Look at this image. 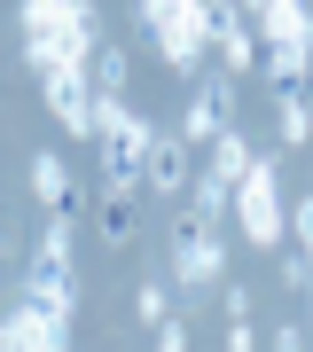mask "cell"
I'll return each mask as SVG.
<instances>
[{
  "label": "cell",
  "mask_w": 313,
  "mask_h": 352,
  "mask_svg": "<svg viewBox=\"0 0 313 352\" xmlns=\"http://www.w3.org/2000/svg\"><path fill=\"white\" fill-rule=\"evenodd\" d=\"M235 8H243V16H250V24H259V8H266V0H235Z\"/></svg>",
  "instance_id": "cell-24"
},
{
  "label": "cell",
  "mask_w": 313,
  "mask_h": 352,
  "mask_svg": "<svg viewBox=\"0 0 313 352\" xmlns=\"http://www.w3.org/2000/svg\"><path fill=\"white\" fill-rule=\"evenodd\" d=\"M94 227H102L110 251H125V243H133V188H102L94 196Z\"/></svg>",
  "instance_id": "cell-12"
},
{
  "label": "cell",
  "mask_w": 313,
  "mask_h": 352,
  "mask_svg": "<svg viewBox=\"0 0 313 352\" xmlns=\"http://www.w3.org/2000/svg\"><path fill=\"white\" fill-rule=\"evenodd\" d=\"M227 126H235V78H227V71H204L196 87H188V110H180L173 133L188 141V149H212Z\"/></svg>",
  "instance_id": "cell-5"
},
{
  "label": "cell",
  "mask_w": 313,
  "mask_h": 352,
  "mask_svg": "<svg viewBox=\"0 0 313 352\" xmlns=\"http://www.w3.org/2000/svg\"><path fill=\"white\" fill-rule=\"evenodd\" d=\"M24 305L71 321V314H78V266L55 258V251H32V258H24Z\"/></svg>",
  "instance_id": "cell-7"
},
{
  "label": "cell",
  "mask_w": 313,
  "mask_h": 352,
  "mask_svg": "<svg viewBox=\"0 0 313 352\" xmlns=\"http://www.w3.org/2000/svg\"><path fill=\"white\" fill-rule=\"evenodd\" d=\"M141 188H157V196H188L196 188V149L164 126L157 141H149V164H141Z\"/></svg>",
  "instance_id": "cell-8"
},
{
  "label": "cell",
  "mask_w": 313,
  "mask_h": 352,
  "mask_svg": "<svg viewBox=\"0 0 313 352\" xmlns=\"http://www.w3.org/2000/svg\"><path fill=\"white\" fill-rule=\"evenodd\" d=\"M149 141H157V126L125 94H94V164H102V188H141Z\"/></svg>",
  "instance_id": "cell-2"
},
{
  "label": "cell",
  "mask_w": 313,
  "mask_h": 352,
  "mask_svg": "<svg viewBox=\"0 0 313 352\" xmlns=\"http://www.w3.org/2000/svg\"><path fill=\"white\" fill-rule=\"evenodd\" d=\"M125 71H133V63H125V47H102V55H94V78H102V94H125Z\"/></svg>",
  "instance_id": "cell-15"
},
{
  "label": "cell",
  "mask_w": 313,
  "mask_h": 352,
  "mask_svg": "<svg viewBox=\"0 0 313 352\" xmlns=\"http://www.w3.org/2000/svg\"><path fill=\"white\" fill-rule=\"evenodd\" d=\"M282 282H290V289H313V258H305V251L282 258Z\"/></svg>",
  "instance_id": "cell-20"
},
{
  "label": "cell",
  "mask_w": 313,
  "mask_h": 352,
  "mask_svg": "<svg viewBox=\"0 0 313 352\" xmlns=\"http://www.w3.org/2000/svg\"><path fill=\"white\" fill-rule=\"evenodd\" d=\"M32 196L47 204V219H87V204H78V180H71V164H63L55 149H32Z\"/></svg>",
  "instance_id": "cell-9"
},
{
  "label": "cell",
  "mask_w": 313,
  "mask_h": 352,
  "mask_svg": "<svg viewBox=\"0 0 313 352\" xmlns=\"http://www.w3.org/2000/svg\"><path fill=\"white\" fill-rule=\"evenodd\" d=\"M219 305H227V321H250V289L243 282H219Z\"/></svg>",
  "instance_id": "cell-19"
},
{
  "label": "cell",
  "mask_w": 313,
  "mask_h": 352,
  "mask_svg": "<svg viewBox=\"0 0 313 352\" xmlns=\"http://www.w3.org/2000/svg\"><path fill=\"white\" fill-rule=\"evenodd\" d=\"M133 16H141V32H164V24H173V16H180V0H133Z\"/></svg>",
  "instance_id": "cell-17"
},
{
  "label": "cell",
  "mask_w": 313,
  "mask_h": 352,
  "mask_svg": "<svg viewBox=\"0 0 313 352\" xmlns=\"http://www.w3.org/2000/svg\"><path fill=\"white\" fill-rule=\"evenodd\" d=\"M78 227H87V219H47V235H39V251L71 258V251H78Z\"/></svg>",
  "instance_id": "cell-16"
},
{
  "label": "cell",
  "mask_w": 313,
  "mask_h": 352,
  "mask_svg": "<svg viewBox=\"0 0 313 352\" xmlns=\"http://www.w3.org/2000/svg\"><path fill=\"white\" fill-rule=\"evenodd\" d=\"M313 337H305V321H274L266 329V352H305Z\"/></svg>",
  "instance_id": "cell-18"
},
{
  "label": "cell",
  "mask_w": 313,
  "mask_h": 352,
  "mask_svg": "<svg viewBox=\"0 0 313 352\" xmlns=\"http://www.w3.org/2000/svg\"><path fill=\"white\" fill-rule=\"evenodd\" d=\"M24 24V63L55 71V63H94L110 39H102V8L94 0H24L16 8Z\"/></svg>",
  "instance_id": "cell-1"
},
{
  "label": "cell",
  "mask_w": 313,
  "mask_h": 352,
  "mask_svg": "<svg viewBox=\"0 0 313 352\" xmlns=\"http://www.w3.org/2000/svg\"><path fill=\"white\" fill-rule=\"evenodd\" d=\"M274 126H282V149H305V141H313V110H305V87L274 94Z\"/></svg>",
  "instance_id": "cell-13"
},
{
  "label": "cell",
  "mask_w": 313,
  "mask_h": 352,
  "mask_svg": "<svg viewBox=\"0 0 313 352\" xmlns=\"http://www.w3.org/2000/svg\"><path fill=\"white\" fill-rule=\"evenodd\" d=\"M157 352H188V321H180V314L157 329Z\"/></svg>",
  "instance_id": "cell-21"
},
{
  "label": "cell",
  "mask_w": 313,
  "mask_h": 352,
  "mask_svg": "<svg viewBox=\"0 0 313 352\" xmlns=\"http://www.w3.org/2000/svg\"><path fill=\"white\" fill-rule=\"evenodd\" d=\"M212 47H219V63H227V71H250V63H259V24H250V16L235 8V0L219 8V32H212Z\"/></svg>",
  "instance_id": "cell-10"
},
{
  "label": "cell",
  "mask_w": 313,
  "mask_h": 352,
  "mask_svg": "<svg viewBox=\"0 0 313 352\" xmlns=\"http://www.w3.org/2000/svg\"><path fill=\"white\" fill-rule=\"evenodd\" d=\"M235 227L259 251H282V164L274 157H250V173H243V188H235Z\"/></svg>",
  "instance_id": "cell-4"
},
{
  "label": "cell",
  "mask_w": 313,
  "mask_h": 352,
  "mask_svg": "<svg viewBox=\"0 0 313 352\" xmlns=\"http://www.w3.org/2000/svg\"><path fill=\"white\" fill-rule=\"evenodd\" d=\"M250 157H259V149H250V141H243L235 126H227V133L212 141V149H204V173H212L227 196H235V188H243V173H250Z\"/></svg>",
  "instance_id": "cell-11"
},
{
  "label": "cell",
  "mask_w": 313,
  "mask_h": 352,
  "mask_svg": "<svg viewBox=\"0 0 313 352\" xmlns=\"http://www.w3.org/2000/svg\"><path fill=\"white\" fill-rule=\"evenodd\" d=\"M305 337H313V289H305Z\"/></svg>",
  "instance_id": "cell-25"
},
{
  "label": "cell",
  "mask_w": 313,
  "mask_h": 352,
  "mask_svg": "<svg viewBox=\"0 0 313 352\" xmlns=\"http://www.w3.org/2000/svg\"><path fill=\"white\" fill-rule=\"evenodd\" d=\"M290 227H298V251H305V258H313V196H305V204H298V212H290Z\"/></svg>",
  "instance_id": "cell-22"
},
{
  "label": "cell",
  "mask_w": 313,
  "mask_h": 352,
  "mask_svg": "<svg viewBox=\"0 0 313 352\" xmlns=\"http://www.w3.org/2000/svg\"><path fill=\"white\" fill-rule=\"evenodd\" d=\"M133 314L149 321V329H164V321H173V289H164V282L149 274V282H141V298H133Z\"/></svg>",
  "instance_id": "cell-14"
},
{
  "label": "cell",
  "mask_w": 313,
  "mask_h": 352,
  "mask_svg": "<svg viewBox=\"0 0 313 352\" xmlns=\"http://www.w3.org/2000/svg\"><path fill=\"white\" fill-rule=\"evenodd\" d=\"M164 251H173V282L180 289H219L227 274V235H219V219H204V212H180L173 227H164Z\"/></svg>",
  "instance_id": "cell-3"
},
{
  "label": "cell",
  "mask_w": 313,
  "mask_h": 352,
  "mask_svg": "<svg viewBox=\"0 0 313 352\" xmlns=\"http://www.w3.org/2000/svg\"><path fill=\"white\" fill-rule=\"evenodd\" d=\"M39 94H47V110H55L63 133L94 141V63H55V71H39Z\"/></svg>",
  "instance_id": "cell-6"
},
{
  "label": "cell",
  "mask_w": 313,
  "mask_h": 352,
  "mask_svg": "<svg viewBox=\"0 0 313 352\" xmlns=\"http://www.w3.org/2000/svg\"><path fill=\"white\" fill-rule=\"evenodd\" d=\"M227 352H259V329H250V321H227Z\"/></svg>",
  "instance_id": "cell-23"
}]
</instances>
